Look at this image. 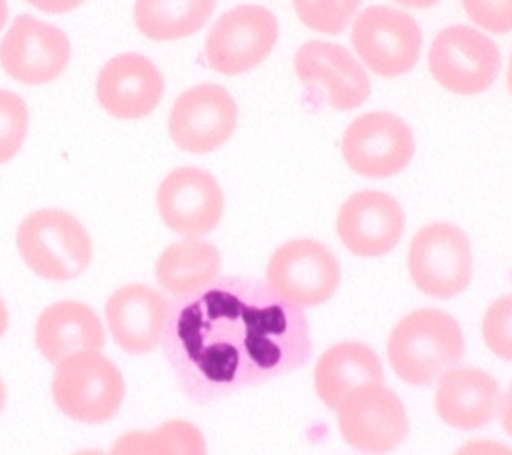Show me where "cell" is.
<instances>
[{"mask_svg": "<svg viewBox=\"0 0 512 455\" xmlns=\"http://www.w3.org/2000/svg\"><path fill=\"white\" fill-rule=\"evenodd\" d=\"M352 45L376 76L399 78L417 65L423 33L417 21L401 11L370 7L354 23Z\"/></svg>", "mask_w": 512, "mask_h": 455, "instance_id": "10", "label": "cell"}, {"mask_svg": "<svg viewBox=\"0 0 512 455\" xmlns=\"http://www.w3.org/2000/svg\"><path fill=\"white\" fill-rule=\"evenodd\" d=\"M29 130V110L21 96L0 90V165L9 163L23 147Z\"/></svg>", "mask_w": 512, "mask_h": 455, "instance_id": "26", "label": "cell"}, {"mask_svg": "<svg viewBox=\"0 0 512 455\" xmlns=\"http://www.w3.org/2000/svg\"><path fill=\"white\" fill-rule=\"evenodd\" d=\"M500 421H502V429L512 437V384H510V388H508L504 405H502Z\"/></svg>", "mask_w": 512, "mask_h": 455, "instance_id": "31", "label": "cell"}, {"mask_svg": "<svg viewBox=\"0 0 512 455\" xmlns=\"http://www.w3.org/2000/svg\"><path fill=\"white\" fill-rule=\"evenodd\" d=\"M25 265L41 279H78L92 260V240L78 218L63 210H37L17 230Z\"/></svg>", "mask_w": 512, "mask_h": 455, "instance_id": "3", "label": "cell"}, {"mask_svg": "<svg viewBox=\"0 0 512 455\" xmlns=\"http://www.w3.org/2000/svg\"><path fill=\"white\" fill-rule=\"evenodd\" d=\"M474 256L468 236L454 224L423 226L409 248V275L415 287L435 299H452L472 281Z\"/></svg>", "mask_w": 512, "mask_h": 455, "instance_id": "5", "label": "cell"}, {"mask_svg": "<svg viewBox=\"0 0 512 455\" xmlns=\"http://www.w3.org/2000/svg\"><path fill=\"white\" fill-rule=\"evenodd\" d=\"M238 108L224 86L200 84L183 92L169 114L173 143L191 155H206L230 141Z\"/></svg>", "mask_w": 512, "mask_h": 455, "instance_id": "12", "label": "cell"}, {"mask_svg": "<svg viewBox=\"0 0 512 455\" xmlns=\"http://www.w3.org/2000/svg\"><path fill=\"white\" fill-rule=\"evenodd\" d=\"M163 346L185 395L202 405L291 374L311 356L303 311L242 277L181 297Z\"/></svg>", "mask_w": 512, "mask_h": 455, "instance_id": "1", "label": "cell"}, {"mask_svg": "<svg viewBox=\"0 0 512 455\" xmlns=\"http://www.w3.org/2000/svg\"><path fill=\"white\" fill-rule=\"evenodd\" d=\"M216 0H137V29L153 41H177L198 33L212 17Z\"/></svg>", "mask_w": 512, "mask_h": 455, "instance_id": "23", "label": "cell"}, {"mask_svg": "<svg viewBox=\"0 0 512 455\" xmlns=\"http://www.w3.org/2000/svg\"><path fill=\"white\" fill-rule=\"evenodd\" d=\"M9 17V7H7V0H0V31H3L5 23Z\"/></svg>", "mask_w": 512, "mask_h": 455, "instance_id": "34", "label": "cell"}, {"mask_svg": "<svg viewBox=\"0 0 512 455\" xmlns=\"http://www.w3.org/2000/svg\"><path fill=\"white\" fill-rule=\"evenodd\" d=\"M372 382H384L382 364L374 350L360 342L336 344L315 364L317 397L334 411L354 388Z\"/></svg>", "mask_w": 512, "mask_h": 455, "instance_id": "21", "label": "cell"}, {"mask_svg": "<svg viewBox=\"0 0 512 455\" xmlns=\"http://www.w3.org/2000/svg\"><path fill=\"white\" fill-rule=\"evenodd\" d=\"M348 167L368 179L401 173L415 155V139L405 120L391 112H366L348 128L342 143Z\"/></svg>", "mask_w": 512, "mask_h": 455, "instance_id": "11", "label": "cell"}, {"mask_svg": "<svg viewBox=\"0 0 512 455\" xmlns=\"http://www.w3.org/2000/svg\"><path fill=\"white\" fill-rule=\"evenodd\" d=\"M157 206L171 232L198 238L216 230L226 202L218 181L208 171L179 167L159 185Z\"/></svg>", "mask_w": 512, "mask_h": 455, "instance_id": "13", "label": "cell"}, {"mask_svg": "<svg viewBox=\"0 0 512 455\" xmlns=\"http://www.w3.org/2000/svg\"><path fill=\"white\" fill-rule=\"evenodd\" d=\"M5 399H7V390H5L3 380H0V411H3V407H5Z\"/></svg>", "mask_w": 512, "mask_h": 455, "instance_id": "37", "label": "cell"}, {"mask_svg": "<svg viewBox=\"0 0 512 455\" xmlns=\"http://www.w3.org/2000/svg\"><path fill=\"white\" fill-rule=\"evenodd\" d=\"M108 455H208V445L194 423L173 419L153 431L120 435Z\"/></svg>", "mask_w": 512, "mask_h": 455, "instance_id": "24", "label": "cell"}, {"mask_svg": "<svg viewBox=\"0 0 512 455\" xmlns=\"http://www.w3.org/2000/svg\"><path fill=\"white\" fill-rule=\"evenodd\" d=\"M464 336L458 321L441 309H417L391 332L389 362L395 374L413 386L439 380L464 358Z\"/></svg>", "mask_w": 512, "mask_h": 455, "instance_id": "2", "label": "cell"}, {"mask_svg": "<svg viewBox=\"0 0 512 455\" xmlns=\"http://www.w3.org/2000/svg\"><path fill=\"white\" fill-rule=\"evenodd\" d=\"M454 455H512V447L494 439H474L464 443Z\"/></svg>", "mask_w": 512, "mask_h": 455, "instance_id": "29", "label": "cell"}, {"mask_svg": "<svg viewBox=\"0 0 512 455\" xmlns=\"http://www.w3.org/2000/svg\"><path fill=\"white\" fill-rule=\"evenodd\" d=\"M279 39L277 17L259 5L224 13L206 39V61L222 76H240L261 65Z\"/></svg>", "mask_w": 512, "mask_h": 455, "instance_id": "9", "label": "cell"}, {"mask_svg": "<svg viewBox=\"0 0 512 455\" xmlns=\"http://www.w3.org/2000/svg\"><path fill=\"white\" fill-rule=\"evenodd\" d=\"M51 390L63 415L94 425L118 413L124 401V378L102 354L82 352L57 364Z\"/></svg>", "mask_w": 512, "mask_h": 455, "instance_id": "4", "label": "cell"}, {"mask_svg": "<svg viewBox=\"0 0 512 455\" xmlns=\"http://www.w3.org/2000/svg\"><path fill=\"white\" fill-rule=\"evenodd\" d=\"M342 279L336 256L322 242L301 238L275 250L267 287L295 307H315L334 297Z\"/></svg>", "mask_w": 512, "mask_h": 455, "instance_id": "6", "label": "cell"}, {"mask_svg": "<svg viewBox=\"0 0 512 455\" xmlns=\"http://www.w3.org/2000/svg\"><path fill=\"white\" fill-rule=\"evenodd\" d=\"M222 271L220 250L202 240L171 244L159 256L155 275L159 285L175 297L194 295L212 285Z\"/></svg>", "mask_w": 512, "mask_h": 455, "instance_id": "22", "label": "cell"}, {"mask_svg": "<svg viewBox=\"0 0 512 455\" xmlns=\"http://www.w3.org/2000/svg\"><path fill=\"white\" fill-rule=\"evenodd\" d=\"M169 309V301L147 285L120 287L106 303L114 342L128 354L153 352L165 338Z\"/></svg>", "mask_w": 512, "mask_h": 455, "instance_id": "17", "label": "cell"}, {"mask_svg": "<svg viewBox=\"0 0 512 455\" xmlns=\"http://www.w3.org/2000/svg\"><path fill=\"white\" fill-rule=\"evenodd\" d=\"M27 3L43 13L63 15V13L76 11L78 7H82L86 3V0H27Z\"/></svg>", "mask_w": 512, "mask_h": 455, "instance_id": "30", "label": "cell"}, {"mask_svg": "<svg viewBox=\"0 0 512 455\" xmlns=\"http://www.w3.org/2000/svg\"><path fill=\"white\" fill-rule=\"evenodd\" d=\"M7 328H9V311H7V305H5L3 297H0V338L5 336Z\"/></svg>", "mask_w": 512, "mask_h": 455, "instance_id": "33", "label": "cell"}, {"mask_svg": "<svg viewBox=\"0 0 512 455\" xmlns=\"http://www.w3.org/2000/svg\"><path fill=\"white\" fill-rule=\"evenodd\" d=\"M466 15L484 31L504 35L512 31V0H462Z\"/></svg>", "mask_w": 512, "mask_h": 455, "instance_id": "28", "label": "cell"}, {"mask_svg": "<svg viewBox=\"0 0 512 455\" xmlns=\"http://www.w3.org/2000/svg\"><path fill=\"white\" fill-rule=\"evenodd\" d=\"M395 3H399L407 9H429V7L437 5L439 0H395Z\"/></svg>", "mask_w": 512, "mask_h": 455, "instance_id": "32", "label": "cell"}, {"mask_svg": "<svg viewBox=\"0 0 512 455\" xmlns=\"http://www.w3.org/2000/svg\"><path fill=\"white\" fill-rule=\"evenodd\" d=\"M482 336L488 350L512 362V295L494 301L482 319Z\"/></svg>", "mask_w": 512, "mask_h": 455, "instance_id": "27", "label": "cell"}, {"mask_svg": "<svg viewBox=\"0 0 512 455\" xmlns=\"http://www.w3.org/2000/svg\"><path fill=\"white\" fill-rule=\"evenodd\" d=\"M70 53V41L61 29L21 15L0 45V65L13 80L41 86L66 72Z\"/></svg>", "mask_w": 512, "mask_h": 455, "instance_id": "14", "label": "cell"}, {"mask_svg": "<svg viewBox=\"0 0 512 455\" xmlns=\"http://www.w3.org/2000/svg\"><path fill=\"white\" fill-rule=\"evenodd\" d=\"M295 74L303 84L328 88L336 110H354L370 96V80L348 49L336 43L309 41L295 55Z\"/></svg>", "mask_w": 512, "mask_h": 455, "instance_id": "18", "label": "cell"}, {"mask_svg": "<svg viewBox=\"0 0 512 455\" xmlns=\"http://www.w3.org/2000/svg\"><path fill=\"white\" fill-rule=\"evenodd\" d=\"M500 386L484 370H447L435 390V411L439 419L460 431L480 429L490 423L500 409Z\"/></svg>", "mask_w": 512, "mask_h": 455, "instance_id": "19", "label": "cell"}, {"mask_svg": "<svg viewBox=\"0 0 512 455\" xmlns=\"http://www.w3.org/2000/svg\"><path fill=\"white\" fill-rule=\"evenodd\" d=\"M500 63L494 41L466 25L443 29L429 51V70L435 82L460 96L486 92L498 78Z\"/></svg>", "mask_w": 512, "mask_h": 455, "instance_id": "8", "label": "cell"}, {"mask_svg": "<svg viewBox=\"0 0 512 455\" xmlns=\"http://www.w3.org/2000/svg\"><path fill=\"white\" fill-rule=\"evenodd\" d=\"M338 236L356 256L376 258L389 254L405 230V212L393 195L384 191H358L338 212Z\"/></svg>", "mask_w": 512, "mask_h": 455, "instance_id": "15", "label": "cell"}, {"mask_svg": "<svg viewBox=\"0 0 512 455\" xmlns=\"http://www.w3.org/2000/svg\"><path fill=\"white\" fill-rule=\"evenodd\" d=\"M72 455H108V453H104L100 449H82V451H76Z\"/></svg>", "mask_w": 512, "mask_h": 455, "instance_id": "35", "label": "cell"}, {"mask_svg": "<svg viewBox=\"0 0 512 455\" xmlns=\"http://www.w3.org/2000/svg\"><path fill=\"white\" fill-rule=\"evenodd\" d=\"M104 342L100 317L80 301L53 303L37 319L35 344L43 358L55 366L82 352H100Z\"/></svg>", "mask_w": 512, "mask_h": 455, "instance_id": "20", "label": "cell"}, {"mask_svg": "<svg viewBox=\"0 0 512 455\" xmlns=\"http://www.w3.org/2000/svg\"><path fill=\"white\" fill-rule=\"evenodd\" d=\"M506 84H508V92L512 96V53H510V61H508V76H506Z\"/></svg>", "mask_w": 512, "mask_h": 455, "instance_id": "36", "label": "cell"}, {"mask_svg": "<svg viewBox=\"0 0 512 455\" xmlns=\"http://www.w3.org/2000/svg\"><path fill=\"white\" fill-rule=\"evenodd\" d=\"M165 82L157 65L141 53H122L110 59L98 76L100 106L118 120L149 116L161 102Z\"/></svg>", "mask_w": 512, "mask_h": 455, "instance_id": "16", "label": "cell"}, {"mask_svg": "<svg viewBox=\"0 0 512 455\" xmlns=\"http://www.w3.org/2000/svg\"><path fill=\"white\" fill-rule=\"evenodd\" d=\"M336 411L344 441L368 455L391 453L409 433L401 399L384 384L372 382L354 388Z\"/></svg>", "mask_w": 512, "mask_h": 455, "instance_id": "7", "label": "cell"}, {"mask_svg": "<svg viewBox=\"0 0 512 455\" xmlns=\"http://www.w3.org/2000/svg\"><path fill=\"white\" fill-rule=\"evenodd\" d=\"M362 0H293L297 17L315 33L338 35L356 15Z\"/></svg>", "mask_w": 512, "mask_h": 455, "instance_id": "25", "label": "cell"}]
</instances>
